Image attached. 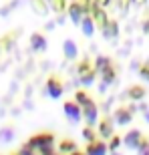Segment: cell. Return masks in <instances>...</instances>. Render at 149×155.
Instances as JSON below:
<instances>
[{"instance_id": "cell-1", "label": "cell", "mask_w": 149, "mask_h": 155, "mask_svg": "<svg viewBox=\"0 0 149 155\" xmlns=\"http://www.w3.org/2000/svg\"><path fill=\"white\" fill-rule=\"evenodd\" d=\"M55 133L51 131H40V133H35V135H30L26 139V145H28L32 151L36 153H42V151H48V149H55Z\"/></svg>"}, {"instance_id": "cell-2", "label": "cell", "mask_w": 149, "mask_h": 155, "mask_svg": "<svg viewBox=\"0 0 149 155\" xmlns=\"http://www.w3.org/2000/svg\"><path fill=\"white\" fill-rule=\"evenodd\" d=\"M45 91L51 99L57 101V99L63 97V93H65V81L58 75H48L46 77V83H45Z\"/></svg>"}, {"instance_id": "cell-3", "label": "cell", "mask_w": 149, "mask_h": 155, "mask_svg": "<svg viewBox=\"0 0 149 155\" xmlns=\"http://www.w3.org/2000/svg\"><path fill=\"white\" fill-rule=\"evenodd\" d=\"M28 42H30V51L35 52V54H45L46 48H48V40H46V35H45V32H40V30L30 32Z\"/></svg>"}, {"instance_id": "cell-4", "label": "cell", "mask_w": 149, "mask_h": 155, "mask_svg": "<svg viewBox=\"0 0 149 155\" xmlns=\"http://www.w3.org/2000/svg\"><path fill=\"white\" fill-rule=\"evenodd\" d=\"M63 115L71 125H77V123H81V119H83V111H81V107L74 103V101H65L63 103Z\"/></svg>"}, {"instance_id": "cell-5", "label": "cell", "mask_w": 149, "mask_h": 155, "mask_svg": "<svg viewBox=\"0 0 149 155\" xmlns=\"http://www.w3.org/2000/svg\"><path fill=\"white\" fill-rule=\"evenodd\" d=\"M89 14H91L93 22H95V26H97L99 30H103L105 26H107V22H109V16H107V10H105L103 6H99L93 2L91 8H89Z\"/></svg>"}, {"instance_id": "cell-6", "label": "cell", "mask_w": 149, "mask_h": 155, "mask_svg": "<svg viewBox=\"0 0 149 155\" xmlns=\"http://www.w3.org/2000/svg\"><path fill=\"white\" fill-rule=\"evenodd\" d=\"M81 111H83V121H85L87 125H91V127L97 125V121H99V107H97V103H95V99L89 101L87 105H83Z\"/></svg>"}, {"instance_id": "cell-7", "label": "cell", "mask_w": 149, "mask_h": 155, "mask_svg": "<svg viewBox=\"0 0 149 155\" xmlns=\"http://www.w3.org/2000/svg\"><path fill=\"white\" fill-rule=\"evenodd\" d=\"M141 139H143V131L133 127V129H129V131L121 137V141H123V145H125L127 149H133V151H135V149H137V145L141 143Z\"/></svg>"}, {"instance_id": "cell-8", "label": "cell", "mask_w": 149, "mask_h": 155, "mask_svg": "<svg viewBox=\"0 0 149 155\" xmlns=\"http://www.w3.org/2000/svg\"><path fill=\"white\" fill-rule=\"evenodd\" d=\"M67 16L71 18V22L74 24V26H79L81 24V18H83V14H87L85 12V8H83V6L79 4V2H77V0H71L69 4H67Z\"/></svg>"}, {"instance_id": "cell-9", "label": "cell", "mask_w": 149, "mask_h": 155, "mask_svg": "<svg viewBox=\"0 0 149 155\" xmlns=\"http://www.w3.org/2000/svg\"><path fill=\"white\" fill-rule=\"evenodd\" d=\"M85 155H109L107 141L105 139H95L91 143L85 145Z\"/></svg>"}, {"instance_id": "cell-10", "label": "cell", "mask_w": 149, "mask_h": 155, "mask_svg": "<svg viewBox=\"0 0 149 155\" xmlns=\"http://www.w3.org/2000/svg\"><path fill=\"white\" fill-rule=\"evenodd\" d=\"M61 51H63V57L67 61H77L79 58V45L73 38H65L63 45H61Z\"/></svg>"}, {"instance_id": "cell-11", "label": "cell", "mask_w": 149, "mask_h": 155, "mask_svg": "<svg viewBox=\"0 0 149 155\" xmlns=\"http://www.w3.org/2000/svg\"><path fill=\"white\" fill-rule=\"evenodd\" d=\"M133 115H135V113H133L129 107H119V109H115V113H113V123L125 127L133 121Z\"/></svg>"}, {"instance_id": "cell-12", "label": "cell", "mask_w": 149, "mask_h": 155, "mask_svg": "<svg viewBox=\"0 0 149 155\" xmlns=\"http://www.w3.org/2000/svg\"><path fill=\"white\" fill-rule=\"evenodd\" d=\"M79 28H81V32H83V36H85V38H91V36L95 35L97 26H95V22H93V18H91V14H89V12H87V14H83Z\"/></svg>"}, {"instance_id": "cell-13", "label": "cell", "mask_w": 149, "mask_h": 155, "mask_svg": "<svg viewBox=\"0 0 149 155\" xmlns=\"http://www.w3.org/2000/svg\"><path fill=\"white\" fill-rule=\"evenodd\" d=\"M97 123H99V131H97L99 139H109L111 135H115V133H113V125H115L113 119L105 117V119H99Z\"/></svg>"}, {"instance_id": "cell-14", "label": "cell", "mask_w": 149, "mask_h": 155, "mask_svg": "<svg viewBox=\"0 0 149 155\" xmlns=\"http://www.w3.org/2000/svg\"><path fill=\"white\" fill-rule=\"evenodd\" d=\"M28 4H30L32 14H36V16H40V18H46L51 14V8L46 4V0H28Z\"/></svg>"}, {"instance_id": "cell-15", "label": "cell", "mask_w": 149, "mask_h": 155, "mask_svg": "<svg viewBox=\"0 0 149 155\" xmlns=\"http://www.w3.org/2000/svg\"><path fill=\"white\" fill-rule=\"evenodd\" d=\"M99 77H101V89H105V87L113 85L115 81H117V71H115L113 64H109L107 69H103L99 73Z\"/></svg>"}, {"instance_id": "cell-16", "label": "cell", "mask_w": 149, "mask_h": 155, "mask_svg": "<svg viewBox=\"0 0 149 155\" xmlns=\"http://www.w3.org/2000/svg\"><path fill=\"white\" fill-rule=\"evenodd\" d=\"M77 149H79V145L74 143V139H71V137L61 139L58 145H57V153L58 155H69V153H73V151H77Z\"/></svg>"}, {"instance_id": "cell-17", "label": "cell", "mask_w": 149, "mask_h": 155, "mask_svg": "<svg viewBox=\"0 0 149 155\" xmlns=\"http://www.w3.org/2000/svg\"><path fill=\"white\" fill-rule=\"evenodd\" d=\"M14 139H16V127L14 125H2L0 127V143L8 145Z\"/></svg>"}, {"instance_id": "cell-18", "label": "cell", "mask_w": 149, "mask_h": 155, "mask_svg": "<svg viewBox=\"0 0 149 155\" xmlns=\"http://www.w3.org/2000/svg\"><path fill=\"white\" fill-rule=\"evenodd\" d=\"M127 97L131 99V101H143L147 97V89L143 85H131L127 89Z\"/></svg>"}, {"instance_id": "cell-19", "label": "cell", "mask_w": 149, "mask_h": 155, "mask_svg": "<svg viewBox=\"0 0 149 155\" xmlns=\"http://www.w3.org/2000/svg\"><path fill=\"white\" fill-rule=\"evenodd\" d=\"M101 35H103L105 38H117V36H119V22H117V20H109L107 26L101 30Z\"/></svg>"}, {"instance_id": "cell-20", "label": "cell", "mask_w": 149, "mask_h": 155, "mask_svg": "<svg viewBox=\"0 0 149 155\" xmlns=\"http://www.w3.org/2000/svg\"><path fill=\"white\" fill-rule=\"evenodd\" d=\"M97 75H99V73L95 69H91V71H87V73H83V75H79L81 85L85 87V89H87V87H91L93 83H95V79H97Z\"/></svg>"}, {"instance_id": "cell-21", "label": "cell", "mask_w": 149, "mask_h": 155, "mask_svg": "<svg viewBox=\"0 0 149 155\" xmlns=\"http://www.w3.org/2000/svg\"><path fill=\"white\" fill-rule=\"evenodd\" d=\"M74 103L79 105V107H83V105H87L89 101H93V97L89 95V91H85V89H79V91L74 93Z\"/></svg>"}, {"instance_id": "cell-22", "label": "cell", "mask_w": 149, "mask_h": 155, "mask_svg": "<svg viewBox=\"0 0 149 155\" xmlns=\"http://www.w3.org/2000/svg\"><path fill=\"white\" fill-rule=\"evenodd\" d=\"M109 64H113L109 57H105V54H99V57L95 58V63H93V69L97 71V73H101V71H103V69H107Z\"/></svg>"}, {"instance_id": "cell-23", "label": "cell", "mask_w": 149, "mask_h": 155, "mask_svg": "<svg viewBox=\"0 0 149 155\" xmlns=\"http://www.w3.org/2000/svg\"><path fill=\"white\" fill-rule=\"evenodd\" d=\"M46 4H48V8H51V12H65L67 10V0H46Z\"/></svg>"}, {"instance_id": "cell-24", "label": "cell", "mask_w": 149, "mask_h": 155, "mask_svg": "<svg viewBox=\"0 0 149 155\" xmlns=\"http://www.w3.org/2000/svg\"><path fill=\"white\" fill-rule=\"evenodd\" d=\"M81 135H83V139H85L87 143H91V141L99 139V135H97V129H95V127H91V125H85V127H83V131H81Z\"/></svg>"}, {"instance_id": "cell-25", "label": "cell", "mask_w": 149, "mask_h": 155, "mask_svg": "<svg viewBox=\"0 0 149 155\" xmlns=\"http://www.w3.org/2000/svg\"><path fill=\"white\" fill-rule=\"evenodd\" d=\"M137 75L143 83H149V61H143V63L137 67Z\"/></svg>"}, {"instance_id": "cell-26", "label": "cell", "mask_w": 149, "mask_h": 155, "mask_svg": "<svg viewBox=\"0 0 149 155\" xmlns=\"http://www.w3.org/2000/svg\"><path fill=\"white\" fill-rule=\"evenodd\" d=\"M121 145H123L121 135H111V137H109V143H107V149H109V153H115Z\"/></svg>"}, {"instance_id": "cell-27", "label": "cell", "mask_w": 149, "mask_h": 155, "mask_svg": "<svg viewBox=\"0 0 149 155\" xmlns=\"http://www.w3.org/2000/svg\"><path fill=\"white\" fill-rule=\"evenodd\" d=\"M137 155H149V137L147 135H143V139H141V143L137 145Z\"/></svg>"}, {"instance_id": "cell-28", "label": "cell", "mask_w": 149, "mask_h": 155, "mask_svg": "<svg viewBox=\"0 0 149 155\" xmlns=\"http://www.w3.org/2000/svg\"><path fill=\"white\" fill-rule=\"evenodd\" d=\"M91 69H93V64L89 63L87 58H83V61L79 63V67H77V73H79V75H83V73H87V71H91Z\"/></svg>"}, {"instance_id": "cell-29", "label": "cell", "mask_w": 149, "mask_h": 155, "mask_svg": "<svg viewBox=\"0 0 149 155\" xmlns=\"http://www.w3.org/2000/svg\"><path fill=\"white\" fill-rule=\"evenodd\" d=\"M14 153H16V155H36V151H32V149H30V147H28V145L24 143L22 147H20V149H18V151H14Z\"/></svg>"}, {"instance_id": "cell-30", "label": "cell", "mask_w": 149, "mask_h": 155, "mask_svg": "<svg viewBox=\"0 0 149 155\" xmlns=\"http://www.w3.org/2000/svg\"><path fill=\"white\" fill-rule=\"evenodd\" d=\"M117 6H119L121 10L125 12L127 8H129V6H131V0H117Z\"/></svg>"}, {"instance_id": "cell-31", "label": "cell", "mask_w": 149, "mask_h": 155, "mask_svg": "<svg viewBox=\"0 0 149 155\" xmlns=\"http://www.w3.org/2000/svg\"><path fill=\"white\" fill-rule=\"evenodd\" d=\"M10 14H12V10H10V6H8V4H4V6H0V16H10Z\"/></svg>"}, {"instance_id": "cell-32", "label": "cell", "mask_w": 149, "mask_h": 155, "mask_svg": "<svg viewBox=\"0 0 149 155\" xmlns=\"http://www.w3.org/2000/svg\"><path fill=\"white\" fill-rule=\"evenodd\" d=\"M83 8H85V12H89V8H91V4H93V0H77Z\"/></svg>"}, {"instance_id": "cell-33", "label": "cell", "mask_w": 149, "mask_h": 155, "mask_svg": "<svg viewBox=\"0 0 149 155\" xmlns=\"http://www.w3.org/2000/svg\"><path fill=\"white\" fill-rule=\"evenodd\" d=\"M55 26H57V22H55V20L46 22V24H45V32H48V30H55Z\"/></svg>"}, {"instance_id": "cell-34", "label": "cell", "mask_w": 149, "mask_h": 155, "mask_svg": "<svg viewBox=\"0 0 149 155\" xmlns=\"http://www.w3.org/2000/svg\"><path fill=\"white\" fill-rule=\"evenodd\" d=\"M95 4H99V6H103V8H107V6L111 4V0H93Z\"/></svg>"}, {"instance_id": "cell-35", "label": "cell", "mask_w": 149, "mask_h": 155, "mask_svg": "<svg viewBox=\"0 0 149 155\" xmlns=\"http://www.w3.org/2000/svg\"><path fill=\"white\" fill-rule=\"evenodd\" d=\"M131 4H135L137 8H141V6H145V4H147V0H131Z\"/></svg>"}, {"instance_id": "cell-36", "label": "cell", "mask_w": 149, "mask_h": 155, "mask_svg": "<svg viewBox=\"0 0 149 155\" xmlns=\"http://www.w3.org/2000/svg\"><path fill=\"white\" fill-rule=\"evenodd\" d=\"M143 32H145V35H149V16L143 20Z\"/></svg>"}, {"instance_id": "cell-37", "label": "cell", "mask_w": 149, "mask_h": 155, "mask_svg": "<svg viewBox=\"0 0 149 155\" xmlns=\"http://www.w3.org/2000/svg\"><path fill=\"white\" fill-rule=\"evenodd\" d=\"M40 155H58V153H57V151H55V149H48V151H42V153H40Z\"/></svg>"}, {"instance_id": "cell-38", "label": "cell", "mask_w": 149, "mask_h": 155, "mask_svg": "<svg viewBox=\"0 0 149 155\" xmlns=\"http://www.w3.org/2000/svg\"><path fill=\"white\" fill-rule=\"evenodd\" d=\"M69 155H85V151H81V149H77V151H73V153H69Z\"/></svg>"}, {"instance_id": "cell-39", "label": "cell", "mask_w": 149, "mask_h": 155, "mask_svg": "<svg viewBox=\"0 0 149 155\" xmlns=\"http://www.w3.org/2000/svg\"><path fill=\"white\" fill-rule=\"evenodd\" d=\"M147 36H149V35H147Z\"/></svg>"}]
</instances>
